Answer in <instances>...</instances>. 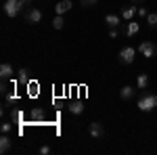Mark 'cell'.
<instances>
[{
    "label": "cell",
    "mask_w": 157,
    "mask_h": 155,
    "mask_svg": "<svg viewBox=\"0 0 157 155\" xmlns=\"http://www.w3.org/2000/svg\"><path fill=\"white\" fill-rule=\"evenodd\" d=\"M155 107H157V95H153V92H145V95L138 99V109L140 111L149 113V111H153Z\"/></svg>",
    "instance_id": "6da1fadb"
},
{
    "label": "cell",
    "mask_w": 157,
    "mask_h": 155,
    "mask_svg": "<svg viewBox=\"0 0 157 155\" xmlns=\"http://www.w3.org/2000/svg\"><path fill=\"white\" fill-rule=\"evenodd\" d=\"M23 9H27V6H25L21 0H6V2H4V13H6V17H11V19L17 17Z\"/></svg>",
    "instance_id": "7a4b0ae2"
},
{
    "label": "cell",
    "mask_w": 157,
    "mask_h": 155,
    "mask_svg": "<svg viewBox=\"0 0 157 155\" xmlns=\"http://www.w3.org/2000/svg\"><path fill=\"white\" fill-rule=\"evenodd\" d=\"M143 57H147V59H153L157 55V44L155 42H151V40H143L140 44H138V48H136Z\"/></svg>",
    "instance_id": "3957f363"
},
{
    "label": "cell",
    "mask_w": 157,
    "mask_h": 155,
    "mask_svg": "<svg viewBox=\"0 0 157 155\" xmlns=\"http://www.w3.org/2000/svg\"><path fill=\"white\" fill-rule=\"evenodd\" d=\"M25 21L29 25H38L42 21V11H40L38 6H27V9H25Z\"/></svg>",
    "instance_id": "277c9868"
},
{
    "label": "cell",
    "mask_w": 157,
    "mask_h": 155,
    "mask_svg": "<svg viewBox=\"0 0 157 155\" xmlns=\"http://www.w3.org/2000/svg\"><path fill=\"white\" fill-rule=\"evenodd\" d=\"M134 57H136V48L132 46H124L120 50V63H124V65H130L134 61Z\"/></svg>",
    "instance_id": "5b68a950"
},
{
    "label": "cell",
    "mask_w": 157,
    "mask_h": 155,
    "mask_svg": "<svg viewBox=\"0 0 157 155\" xmlns=\"http://www.w3.org/2000/svg\"><path fill=\"white\" fill-rule=\"evenodd\" d=\"M88 134H90L92 138H103V136H105V128H103V124H98V122H90V124H88Z\"/></svg>",
    "instance_id": "8992f818"
},
{
    "label": "cell",
    "mask_w": 157,
    "mask_h": 155,
    "mask_svg": "<svg viewBox=\"0 0 157 155\" xmlns=\"http://www.w3.org/2000/svg\"><path fill=\"white\" fill-rule=\"evenodd\" d=\"M120 15H121V19H124V21H132L134 17L138 15V9L128 4V6H121V13H120Z\"/></svg>",
    "instance_id": "52a82bcc"
},
{
    "label": "cell",
    "mask_w": 157,
    "mask_h": 155,
    "mask_svg": "<svg viewBox=\"0 0 157 155\" xmlns=\"http://www.w3.org/2000/svg\"><path fill=\"white\" fill-rule=\"evenodd\" d=\"M44 118H46V113L42 107H34L29 111V122H44Z\"/></svg>",
    "instance_id": "ba28073f"
},
{
    "label": "cell",
    "mask_w": 157,
    "mask_h": 155,
    "mask_svg": "<svg viewBox=\"0 0 157 155\" xmlns=\"http://www.w3.org/2000/svg\"><path fill=\"white\" fill-rule=\"evenodd\" d=\"M0 78L2 80H13V65L11 63H2L0 65Z\"/></svg>",
    "instance_id": "9c48e42d"
},
{
    "label": "cell",
    "mask_w": 157,
    "mask_h": 155,
    "mask_svg": "<svg viewBox=\"0 0 157 155\" xmlns=\"http://www.w3.org/2000/svg\"><path fill=\"white\" fill-rule=\"evenodd\" d=\"M71 6H73V2H71V0H61L59 4L55 6V13H57V15H63V13L71 11Z\"/></svg>",
    "instance_id": "30bf717a"
},
{
    "label": "cell",
    "mask_w": 157,
    "mask_h": 155,
    "mask_svg": "<svg viewBox=\"0 0 157 155\" xmlns=\"http://www.w3.org/2000/svg\"><path fill=\"white\" fill-rule=\"evenodd\" d=\"M13 147V141L9 138V134H2L0 136V153H9Z\"/></svg>",
    "instance_id": "8fae6325"
},
{
    "label": "cell",
    "mask_w": 157,
    "mask_h": 155,
    "mask_svg": "<svg viewBox=\"0 0 157 155\" xmlns=\"http://www.w3.org/2000/svg\"><path fill=\"white\" fill-rule=\"evenodd\" d=\"M105 23H107L109 27H117V25L121 23V15H113V13H109V15H105Z\"/></svg>",
    "instance_id": "7c38bea8"
},
{
    "label": "cell",
    "mask_w": 157,
    "mask_h": 155,
    "mask_svg": "<svg viewBox=\"0 0 157 155\" xmlns=\"http://www.w3.org/2000/svg\"><path fill=\"white\" fill-rule=\"evenodd\" d=\"M138 32H140V25L136 23V21H128V27H126V36L128 38H132V36H136V34H138Z\"/></svg>",
    "instance_id": "4fadbf2b"
},
{
    "label": "cell",
    "mask_w": 157,
    "mask_h": 155,
    "mask_svg": "<svg viewBox=\"0 0 157 155\" xmlns=\"http://www.w3.org/2000/svg\"><path fill=\"white\" fill-rule=\"evenodd\" d=\"M147 86H149V76H147V73H138V78H136V88H138V90H147Z\"/></svg>",
    "instance_id": "5bb4252c"
},
{
    "label": "cell",
    "mask_w": 157,
    "mask_h": 155,
    "mask_svg": "<svg viewBox=\"0 0 157 155\" xmlns=\"http://www.w3.org/2000/svg\"><path fill=\"white\" fill-rule=\"evenodd\" d=\"M69 111H71L73 115H80V113L84 111V105H82V101H71V103H69Z\"/></svg>",
    "instance_id": "9a60e30c"
},
{
    "label": "cell",
    "mask_w": 157,
    "mask_h": 155,
    "mask_svg": "<svg viewBox=\"0 0 157 155\" xmlns=\"http://www.w3.org/2000/svg\"><path fill=\"white\" fill-rule=\"evenodd\" d=\"M134 92H136V90H134L132 86H124V88L120 90V96L124 99V101H130V99L134 96Z\"/></svg>",
    "instance_id": "2e32d148"
},
{
    "label": "cell",
    "mask_w": 157,
    "mask_h": 155,
    "mask_svg": "<svg viewBox=\"0 0 157 155\" xmlns=\"http://www.w3.org/2000/svg\"><path fill=\"white\" fill-rule=\"evenodd\" d=\"M17 82L29 84V72H27V69H19V72H17Z\"/></svg>",
    "instance_id": "e0dca14e"
},
{
    "label": "cell",
    "mask_w": 157,
    "mask_h": 155,
    "mask_svg": "<svg viewBox=\"0 0 157 155\" xmlns=\"http://www.w3.org/2000/svg\"><path fill=\"white\" fill-rule=\"evenodd\" d=\"M52 27H55V29H63V27H65V19H63V15H57V17L52 19Z\"/></svg>",
    "instance_id": "ac0fdd59"
},
{
    "label": "cell",
    "mask_w": 157,
    "mask_h": 155,
    "mask_svg": "<svg viewBox=\"0 0 157 155\" xmlns=\"http://www.w3.org/2000/svg\"><path fill=\"white\" fill-rule=\"evenodd\" d=\"M147 25L153 27V29L157 27V13H149V15H147Z\"/></svg>",
    "instance_id": "d6986e66"
},
{
    "label": "cell",
    "mask_w": 157,
    "mask_h": 155,
    "mask_svg": "<svg viewBox=\"0 0 157 155\" xmlns=\"http://www.w3.org/2000/svg\"><path fill=\"white\" fill-rule=\"evenodd\" d=\"M80 4H82L84 9H90V6H94V4H97V0H80Z\"/></svg>",
    "instance_id": "ffe728a7"
},
{
    "label": "cell",
    "mask_w": 157,
    "mask_h": 155,
    "mask_svg": "<svg viewBox=\"0 0 157 155\" xmlns=\"http://www.w3.org/2000/svg\"><path fill=\"white\" fill-rule=\"evenodd\" d=\"M11 128H13V124H9V122H4V124L0 126V130H2V134H9V132H11Z\"/></svg>",
    "instance_id": "44dd1931"
},
{
    "label": "cell",
    "mask_w": 157,
    "mask_h": 155,
    "mask_svg": "<svg viewBox=\"0 0 157 155\" xmlns=\"http://www.w3.org/2000/svg\"><path fill=\"white\" fill-rule=\"evenodd\" d=\"M11 118H13V122H21V119H23V113H21V111H13Z\"/></svg>",
    "instance_id": "7402d4cb"
},
{
    "label": "cell",
    "mask_w": 157,
    "mask_h": 155,
    "mask_svg": "<svg viewBox=\"0 0 157 155\" xmlns=\"http://www.w3.org/2000/svg\"><path fill=\"white\" fill-rule=\"evenodd\" d=\"M117 36H120V32H117V27H111V29H109V38H111V40H115Z\"/></svg>",
    "instance_id": "603a6c76"
},
{
    "label": "cell",
    "mask_w": 157,
    "mask_h": 155,
    "mask_svg": "<svg viewBox=\"0 0 157 155\" xmlns=\"http://www.w3.org/2000/svg\"><path fill=\"white\" fill-rule=\"evenodd\" d=\"M40 153H42V155H48V153H50V147H48V145L40 147Z\"/></svg>",
    "instance_id": "cb8c5ba5"
},
{
    "label": "cell",
    "mask_w": 157,
    "mask_h": 155,
    "mask_svg": "<svg viewBox=\"0 0 157 155\" xmlns=\"http://www.w3.org/2000/svg\"><path fill=\"white\" fill-rule=\"evenodd\" d=\"M147 15H149L147 9H145V6H140V9H138V17H147Z\"/></svg>",
    "instance_id": "d4e9b609"
},
{
    "label": "cell",
    "mask_w": 157,
    "mask_h": 155,
    "mask_svg": "<svg viewBox=\"0 0 157 155\" xmlns=\"http://www.w3.org/2000/svg\"><path fill=\"white\" fill-rule=\"evenodd\" d=\"M21 2H23L25 6H27V4H32V0H21Z\"/></svg>",
    "instance_id": "484cf974"
},
{
    "label": "cell",
    "mask_w": 157,
    "mask_h": 155,
    "mask_svg": "<svg viewBox=\"0 0 157 155\" xmlns=\"http://www.w3.org/2000/svg\"><path fill=\"white\" fill-rule=\"evenodd\" d=\"M132 2H143V0H132Z\"/></svg>",
    "instance_id": "4316f807"
}]
</instances>
